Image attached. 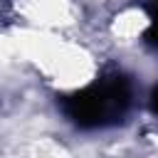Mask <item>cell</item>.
Segmentation results:
<instances>
[{
  "label": "cell",
  "instance_id": "1",
  "mask_svg": "<svg viewBox=\"0 0 158 158\" xmlns=\"http://www.w3.org/2000/svg\"><path fill=\"white\" fill-rule=\"evenodd\" d=\"M128 104H131L128 81L123 77H111L86 86L84 91L72 94L64 101V111L74 123L84 128H94V126H106L118 121L128 109Z\"/></svg>",
  "mask_w": 158,
  "mask_h": 158
},
{
  "label": "cell",
  "instance_id": "2",
  "mask_svg": "<svg viewBox=\"0 0 158 158\" xmlns=\"http://www.w3.org/2000/svg\"><path fill=\"white\" fill-rule=\"evenodd\" d=\"M148 20H151V25H148V30H146V44H151V47H156L158 49V0H151L148 2Z\"/></svg>",
  "mask_w": 158,
  "mask_h": 158
},
{
  "label": "cell",
  "instance_id": "3",
  "mask_svg": "<svg viewBox=\"0 0 158 158\" xmlns=\"http://www.w3.org/2000/svg\"><path fill=\"white\" fill-rule=\"evenodd\" d=\"M151 109H153V111L158 114V89H156V91L151 94Z\"/></svg>",
  "mask_w": 158,
  "mask_h": 158
}]
</instances>
